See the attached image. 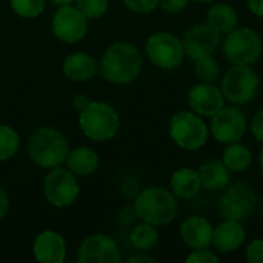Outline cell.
<instances>
[{"instance_id": "15", "label": "cell", "mask_w": 263, "mask_h": 263, "mask_svg": "<svg viewBox=\"0 0 263 263\" xmlns=\"http://www.w3.org/2000/svg\"><path fill=\"white\" fill-rule=\"evenodd\" d=\"M188 103L191 109L199 116L213 117L225 106L223 92L213 83H199L188 92Z\"/></svg>"}, {"instance_id": "13", "label": "cell", "mask_w": 263, "mask_h": 263, "mask_svg": "<svg viewBox=\"0 0 263 263\" xmlns=\"http://www.w3.org/2000/svg\"><path fill=\"white\" fill-rule=\"evenodd\" d=\"M182 43L185 55L197 60L200 57L211 55L217 49L220 43V34L214 31L208 23H200L188 29Z\"/></svg>"}, {"instance_id": "11", "label": "cell", "mask_w": 263, "mask_h": 263, "mask_svg": "<svg viewBox=\"0 0 263 263\" xmlns=\"http://www.w3.org/2000/svg\"><path fill=\"white\" fill-rule=\"evenodd\" d=\"M52 32L65 43H76L88 32V18L77 9V6L63 5L54 14Z\"/></svg>"}, {"instance_id": "41", "label": "cell", "mask_w": 263, "mask_h": 263, "mask_svg": "<svg viewBox=\"0 0 263 263\" xmlns=\"http://www.w3.org/2000/svg\"><path fill=\"white\" fill-rule=\"evenodd\" d=\"M196 2H202V3H211V2H216V0H196Z\"/></svg>"}, {"instance_id": "34", "label": "cell", "mask_w": 263, "mask_h": 263, "mask_svg": "<svg viewBox=\"0 0 263 263\" xmlns=\"http://www.w3.org/2000/svg\"><path fill=\"white\" fill-rule=\"evenodd\" d=\"M251 133L256 137V140H259V142L263 143V109L259 111L253 117V120H251Z\"/></svg>"}, {"instance_id": "5", "label": "cell", "mask_w": 263, "mask_h": 263, "mask_svg": "<svg viewBox=\"0 0 263 263\" xmlns=\"http://www.w3.org/2000/svg\"><path fill=\"white\" fill-rule=\"evenodd\" d=\"M223 54L231 65H253L262 54V40L251 28H234L227 34Z\"/></svg>"}, {"instance_id": "40", "label": "cell", "mask_w": 263, "mask_h": 263, "mask_svg": "<svg viewBox=\"0 0 263 263\" xmlns=\"http://www.w3.org/2000/svg\"><path fill=\"white\" fill-rule=\"evenodd\" d=\"M260 170H262V173H263V149H262V153H260Z\"/></svg>"}, {"instance_id": "32", "label": "cell", "mask_w": 263, "mask_h": 263, "mask_svg": "<svg viewBox=\"0 0 263 263\" xmlns=\"http://www.w3.org/2000/svg\"><path fill=\"white\" fill-rule=\"evenodd\" d=\"M123 2L129 9L136 12H151L159 5V0H123Z\"/></svg>"}, {"instance_id": "21", "label": "cell", "mask_w": 263, "mask_h": 263, "mask_svg": "<svg viewBox=\"0 0 263 263\" xmlns=\"http://www.w3.org/2000/svg\"><path fill=\"white\" fill-rule=\"evenodd\" d=\"M202 188L199 171L191 168H180L171 177V190L176 197L191 199Z\"/></svg>"}, {"instance_id": "17", "label": "cell", "mask_w": 263, "mask_h": 263, "mask_svg": "<svg viewBox=\"0 0 263 263\" xmlns=\"http://www.w3.org/2000/svg\"><path fill=\"white\" fill-rule=\"evenodd\" d=\"M213 231L214 228L205 217L191 216L182 223L180 237L191 250H202L213 243Z\"/></svg>"}, {"instance_id": "31", "label": "cell", "mask_w": 263, "mask_h": 263, "mask_svg": "<svg viewBox=\"0 0 263 263\" xmlns=\"http://www.w3.org/2000/svg\"><path fill=\"white\" fill-rule=\"evenodd\" d=\"M247 259L250 263H263V239H256L248 245Z\"/></svg>"}, {"instance_id": "3", "label": "cell", "mask_w": 263, "mask_h": 263, "mask_svg": "<svg viewBox=\"0 0 263 263\" xmlns=\"http://www.w3.org/2000/svg\"><path fill=\"white\" fill-rule=\"evenodd\" d=\"M69 153V143L66 137L55 128L42 126L34 131L28 142L29 157L42 168L60 166Z\"/></svg>"}, {"instance_id": "30", "label": "cell", "mask_w": 263, "mask_h": 263, "mask_svg": "<svg viewBox=\"0 0 263 263\" xmlns=\"http://www.w3.org/2000/svg\"><path fill=\"white\" fill-rule=\"evenodd\" d=\"M186 262L217 263L219 262V257H217L213 251H208V248H202V250H194V251L186 257Z\"/></svg>"}, {"instance_id": "39", "label": "cell", "mask_w": 263, "mask_h": 263, "mask_svg": "<svg viewBox=\"0 0 263 263\" xmlns=\"http://www.w3.org/2000/svg\"><path fill=\"white\" fill-rule=\"evenodd\" d=\"M52 3H55V5H59V6H63V5H71L74 0H51Z\"/></svg>"}, {"instance_id": "18", "label": "cell", "mask_w": 263, "mask_h": 263, "mask_svg": "<svg viewBox=\"0 0 263 263\" xmlns=\"http://www.w3.org/2000/svg\"><path fill=\"white\" fill-rule=\"evenodd\" d=\"M245 236L247 233L240 225V222L225 219V222H222L213 231V245L216 247L217 251L223 254L233 253L237 248H240V245L245 240Z\"/></svg>"}, {"instance_id": "16", "label": "cell", "mask_w": 263, "mask_h": 263, "mask_svg": "<svg viewBox=\"0 0 263 263\" xmlns=\"http://www.w3.org/2000/svg\"><path fill=\"white\" fill-rule=\"evenodd\" d=\"M32 253L37 262L62 263L66 257V243L60 234L54 231H43L35 237Z\"/></svg>"}, {"instance_id": "14", "label": "cell", "mask_w": 263, "mask_h": 263, "mask_svg": "<svg viewBox=\"0 0 263 263\" xmlns=\"http://www.w3.org/2000/svg\"><path fill=\"white\" fill-rule=\"evenodd\" d=\"M77 259L80 263H119L122 254L111 237L94 234L80 245Z\"/></svg>"}, {"instance_id": "6", "label": "cell", "mask_w": 263, "mask_h": 263, "mask_svg": "<svg viewBox=\"0 0 263 263\" xmlns=\"http://www.w3.org/2000/svg\"><path fill=\"white\" fill-rule=\"evenodd\" d=\"M170 136L180 148L196 151L206 143L208 128L196 112L180 111L170 120Z\"/></svg>"}, {"instance_id": "37", "label": "cell", "mask_w": 263, "mask_h": 263, "mask_svg": "<svg viewBox=\"0 0 263 263\" xmlns=\"http://www.w3.org/2000/svg\"><path fill=\"white\" fill-rule=\"evenodd\" d=\"M88 103H89V99H88L86 96H83V94L76 96V97H74V100H72L74 108H76V109H79V111L85 109V108L88 106Z\"/></svg>"}, {"instance_id": "12", "label": "cell", "mask_w": 263, "mask_h": 263, "mask_svg": "<svg viewBox=\"0 0 263 263\" xmlns=\"http://www.w3.org/2000/svg\"><path fill=\"white\" fill-rule=\"evenodd\" d=\"M247 131V119L236 106H223L211 119V133L220 143L239 142Z\"/></svg>"}, {"instance_id": "27", "label": "cell", "mask_w": 263, "mask_h": 263, "mask_svg": "<svg viewBox=\"0 0 263 263\" xmlns=\"http://www.w3.org/2000/svg\"><path fill=\"white\" fill-rule=\"evenodd\" d=\"M18 134L8 125H0V162L11 159L18 149Z\"/></svg>"}, {"instance_id": "29", "label": "cell", "mask_w": 263, "mask_h": 263, "mask_svg": "<svg viewBox=\"0 0 263 263\" xmlns=\"http://www.w3.org/2000/svg\"><path fill=\"white\" fill-rule=\"evenodd\" d=\"M77 9L86 18H100L108 11V0H77Z\"/></svg>"}, {"instance_id": "1", "label": "cell", "mask_w": 263, "mask_h": 263, "mask_svg": "<svg viewBox=\"0 0 263 263\" xmlns=\"http://www.w3.org/2000/svg\"><path fill=\"white\" fill-rule=\"evenodd\" d=\"M142 65V55L133 43L117 42L105 51L99 68L108 82L126 85L139 77Z\"/></svg>"}, {"instance_id": "24", "label": "cell", "mask_w": 263, "mask_h": 263, "mask_svg": "<svg viewBox=\"0 0 263 263\" xmlns=\"http://www.w3.org/2000/svg\"><path fill=\"white\" fill-rule=\"evenodd\" d=\"M251 160H253L251 151L245 145L236 142V143L228 145V148L223 153V160L222 162L227 165V168L230 171L240 173V171H245V170L250 168Z\"/></svg>"}, {"instance_id": "7", "label": "cell", "mask_w": 263, "mask_h": 263, "mask_svg": "<svg viewBox=\"0 0 263 263\" xmlns=\"http://www.w3.org/2000/svg\"><path fill=\"white\" fill-rule=\"evenodd\" d=\"M259 89V77L250 65H233L222 79V92L234 105H247Z\"/></svg>"}, {"instance_id": "28", "label": "cell", "mask_w": 263, "mask_h": 263, "mask_svg": "<svg viewBox=\"0 0 263 263\" xmlns=\"http://www.w3.org/2000/svg\"><path fill=\"white\" fill-rule=\"evenodd\" d=\"M11 8L22 17L34 18L45 9L46 0H9Z\"/></svg>"}, {"instance_id": "22", "label": "cell", "mask_w": 263, "mask_h": 263, "mask_svg": "<svg viewBox=\"0 0 263 263\" xmlns=\"http://www.w3.org/2000/svg\"><path fill=\"white\" fill-rule=\"evenodd\" d=\"M199 176H200L202 186L210 191L225 190L230 182V170L223 162H217V160L203 163L199 170Z\"/></svg>"}, {"instance_id": "4", "label": "cell", "mask_w": 263, "mask_h": 263, "mask_svg": "<svg viewBox=\"0 0 263 263\" xmlns=\"http://www.w3.org/2000/svg\"><path fill=\"white\" fill-rule=\"evenodd\" d=\"M83 134L94 142H105L117 134L120 119L117 111L105 102H89L79 117Z\"/></svg>"}, {"instance_id": "38", "label": "cell", "mask_w": 263, "mask_h": 263, "mask_svg": "<svg viewBox=\"0 0 263 263\" xmlns=\"http://www.w3.org/2000/svg\"><path fill=\"white\" fill-rule=\"evenodd\" d=\"M139 262H156L153 257H148V256H134V257H129L128 263H139Z\"/></svg>"}, {"instance_id": "19", "label": "cell", "mask_w": 263, "mask_h": 263, "mask_svg": "<svg viewBox=\"0 0 263 263\" xmlns=\"http://www.w3.org/2000/svg\"><path fill=\"white\" fill-rule=\"evenodd\" d=\"M97 69H99L97 62L85 52H74L68 55L63 62L65 76L74 82L91 80L96 76Z\"/></svg>"}, {"instance_id": "9", "label": "cell", "mask_w": 263, "mask_h": 263, "mask_svg": "<svg viewBox=\"0 0 263 263\" xmlns=\"http://www.w3.org/2000/svg\"><path fill=\"white\" fill-rule=\"evenodd\" d=\"M146 54L156 66L162 69H173L182 63L185 49L182 40L174 34L156 32L146 42Z\"/></svg>"}, {"instance_id": "36", "label": "cell", "mask_w": 263, "mask_h": 263, "mask_svg": "<svg viewBox=\"0 0 263 263\" xmlns=\"http://www.w3.org/2000/svg\"><path fill=\"white\" fill-rule=\"evenodd\" d=\"M248 8L253 14L263 17V0H248Z\"/></svg>"}, {"instance_id": "2", "label": "cell", "mask_w": 263, "mask_h": 263, "mask_svg": "<svg viewBox=\"0 0 263 263\" xmlns=\"http://www.w3.org/2000/svg\"><path fill=\"white\" fill-rule=\"evenodd\" d=\"M179 211V203L173 191L151 186L139 193L134 202L136 216L149 225L162 227L171 223Z\"/></svg>"}, {"instance_id": "10", "label": "cell", "mask_w": 263, "mask_h": 263, "mask_svg": "<svg viewBox=\"0 0 263 263\" xmlns=\"http://www.w3.org/2000/svg\"><path fill=\"white\" fill-rule=\"evenodd\" d=\"M256 202L257 197L251 186L247 183H234L220 197L219 211L225 219L240 222L254 211Z\"/></svg>"}, {"instance_id": "20", "label": "cell", "mask_w": 263, "mask_h": 263, "mask_svg": "<svg viewBox=\"0 0 263 263\" xmlns=\"http://www.w3.org/2000/svg\"><path fill=\"white\" fill-rule=\"evenodd\" d=\"M65 162L74 176H89L99 168V156L88 146H79L69 151Z\"/></svg>"}, {"instance_id": "26", "label": "cell", "mask_w": 263, "mask_h": 263, "mask_svg": "<svg viewBox=\"0 0 263 263\" xmlns=\"http://www.w3.org/2000/svg\"><path fill=\"white\" fill-rule=\"evenodd\" d=\"M194 71L200 82L203 83H214L220 77V65L213 55H205L194 60Z\"/></svg>"}, {"instance_id": "8", "label": "cell", "mask_w": 263, "mask_h": 263, "mask_svg": "<svg viewBox=\"0 0 263 263\" xmlns=\"http://www.w3.org/2000/svg\"><path fill=\"white\" fill-rule=\"evenodd\" d=\"M79 182L69 170L55 166L45 177L43 193L46 200L55 208H66L79 197Z\"/></svg>"}, {"instance_id": "33", "label": "cell", "mask_w": 263, "mask_h": 263, "mask_svg": "<svg viewBox=\"0 0 263 263\" xmlns=\"http://www.w3.org/2000/svg\"><path fill=\"white\" fill-rule=\"evenodd\" d=\"M159 5L168 12H180L188 6V0H159Z\"/></svg>"}, {"instance_id": "35", "label": "cell", "mask_w": 263, "mask_h": 263, "mask_svg": "<svg viewBox=\"0 0 263 263\" xmlns=\"http://www.w3.org/2000/svg\"><path fill=\"white\" fill-rule=\"evenodd\" d=\"M8 210H9V197L5 193V190L0 188V219H3L6 216Z\"/></svg>"}, {"instance_id": "25", "label": "cell", "mask_w": 263, "mask_h": 263, "mask_svg": "<svg viewBox=\"0 0 263 263\" xmlns=\"http://www.w3.org/2000/svg\"><path fill=\"white\" fill-rule=\"evenodd\" d=\"M157 242H159V233L154 225L143 222L136 225L131 231V243L140 251H148L154 248Z\"/></svg>"}, {"instance_id": "23", "label": "cell", "mask_w": 263, "mask_h": 263, "mask_svg": "<svg viewBox=\"0 0 263 263\" xmlns=\"http://www.w3.org/2000/svg\"><path fill=\"white\" fill-rule=\"evenodd\" d=\"M237 12L227 3H216L208 11V25L219 34H228L237 28Z\"/></svg>"}]
</instances>
